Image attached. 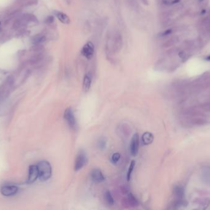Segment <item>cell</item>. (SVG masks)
Returning <instances> with one entry per match:
<instances>
[{
  "label": "cell",
  "instance_id": "6da1fadb",
  "mask_svg": "<svg viewBox=\"0 0 210 210\" xmlns=\"http://www.w3.org/2000/svg\"><path fill=\"white\" fill-rule=\"evenodd\" d=\"M39 178L42 181L49 180L52 176V166L50 163L46 160H41L37 165Z\"/></svg>",
  "mask_w": 210,
  "mask_h": 210
},
{
  "label": "cell",
  "instance_id": "7a4b0ae2",
  "mask_svg": "<svg viewBox=\"0 0 210 210\" xmlns=\"http://www.w3.org/2000/svg\"><path fill=\"white\" fill-rule=\"evenodd\" d=\"M87 161V157L84 150H80L76 156L74 164V170L78 171L86 165Z\"/></svg>",
  "mask_w": 210,
  "mask_h": 210
},
{
  "label": "cell",
  "instance_id": "3957f363",
  "mask_svg": "<svg viewBox=\"0 0 210 210\" xmlns=\"http://www.w3.org/2000/svg\"><path fill=\"white\" fill-rule=\"evenodd\" d=\"M63 117L70 128H71L72 130H75L76 128V120L71 107H69L65 110Z\"/></svg>",
  "mask_w": 210,
  "mask_h": 210
},
{
  "label": "cell",
  "instance_id": "277c9868",
  "mask_svg": "<svg viewBox=\"0 0 210 210\" xmlns=\"http://www.w3.org/2000/svg\"><path fill=\"white\" fill-rule=\"evenodd\" d=\"M94 51L95 47L93 43L91 41H88L82 48L81 53L87 59H91L94 54Z\"/></svg>",
  "mask_w": 210,
  "mask_h": 210
},
{
  "label": "cell",
  "instance_id": "5b68a950",
  "mask_svg": "<svg viewBox=\"0 0 210 210\" xmlns=\"http://www.w3.org/2000/svg\"><path fill=\"white\" fill-rule=\"evenodd\" d=\"M139 147V137L138 133H136L132 137L130 145V151L133 156L137 155Z\"/></svg>",
  "mask_w": 210,
  "mask_h": 210
},
{
  "label": "cell",
  "instance_id": "8992f818",
  "mask_svg": "<svg viewBox=\"0 0 210 210\" xmlns=\"http://www.w3.org/2000/svg\"><path fill=\"white\" fill-rule=\"evenodd\" d=\"M12 82L8 81L0 87V101L6 99L9 95L12 88Z\"/></svg>",
  "mask_w": 210,
  "mask_h": 210
},
{
  "label": "cell",
  "instance_id": "52a82bcc",
  "mask_svg": "<svg viewBox=\"0 0 210 210\" xmlns=\"http://www.w3.org/2000/svg\"><path fill=\"white\" fill-rule=\"evenodd\" d=\"M0 191L4 196H12L18 192V187L14 185H5L1 187Z\"/></svg>",
  "mask_w": 210,
  "mask_h": 210
},
{
  "label": "cell",
  "instance_id": "ba28073f",
  "mask_svg": "<svg viewBox=\"0 0 210 210\" xmlns=\"http://www.w3.org/2000/svg\"><path fill=\"white\" fill-rule=\"evenodd\" d=\"M39 177V171L37 165H31L28 169V184H32Z\"/></svg>",
  "mask_w": 210,
  "mask_h": 210
},
{
  "label": "cell",
  "instance_id": "9c48e42d",
  "mask_svg": "<svg viewBox=\"0 0 210 210\" xmlns=\"http://www.w3.org/2000/svg\"><path fill=\"white\" fill-rule=\"evenodd\" d=\"M90 177L92 180L95 183H100L104 181V177L103 174L102 173L100 169L95 168L92 170L90 173Z\"/></svg>",
  "mask_w": 210,
  "mask_h": 210
},
{
  "label": "cell",
  "instance_id": "30bf717a",
  "mask_svg": "<svg viewBox=\"0 0 210 210\" xmlns=\"http://www.w3.org/2000/svg\"><path fill=\"white\" fill-rule=\"evenodd\" d=\"M123 44L122 37L120 33H116L113 40V50L116 53H119L121 50Z\"/></svg>",
  "mask_w": 210,
  "mask_h": 210
},
{
  "label": "cell",
  "instance_id": "8fae6325",
  "mask_svg": "<svg viewBox=\"0 0 210 210\" xmlns=\"http://www.w3.org/2000/svg\"><path fill=\"white\" fill-rule=\"evenodd\" d=\"M54 15L57 17V19L61 22V23L64 24H70L71 22V20H70V17H69L64 12H60L58 11H54Z\"/></svg>",
  "mask_w": 210,
  "mask_h": 210
},
{
  "label": "cell",
  "instance_id": "7c38bea8",
  "mask_svg": "<svg viewBox=\"0 0 210 210\" xmlns=\"http://www.w3.org/2000/svg\"><path fill=\"white\" fill-rule=\"evenodd\" d=\"M174 193H175V195L176 196L177 199H178V203H177V205H180L181 204L182 205L183 203V198L184 193V190L181 187L179 186H176L174 189Z\"/></svg>",
  "mask_w": 210,
  "mask_h": 210
},
{
  "label": "cell",
  "instance_id": "4fadbf2b",
  "mask_svg": "<svg viewBox=\"0 0 210 210\" xmlns=\"http://www.w3.org/2000/svg\"><path fill=\"white\" fill-rule=\"evenodd\" d=\"M92 84V75L90 73H87L84 76L83 79V90L85 92H87L90 89Z\"/></svg>",
  "mask_w": 210,
  "mask_h": 210
},
{
  "label": "cell",
  "instance_id": "5bb4252c",
  "mask_svg": "<svg viewBox=\"0 0 210 210\" xmlns=\"http://www.w3.org/2000/svg\"><path fill=\"white\" fill-rule=\"evenodd\" d=\"M154 137L153 134H152L151 133H149V132H146L143 134L141 137V140L142 142L144 145L145 146H148V145L151 144L153 142Z\"/></svg>",
  "mask_w": 210,
  "mask_h": 210
},
{
  "label": "cell",
  "instance_id": "9a60e30c",
  "mask_svg": "<svg viewBox=\"0 0 210 210\" xmlns=\"http://www.w3.org/2000/svg\"><path fill=\"white\" fill-rule=\"evenodd\" d=\"M127 202L132 207H136L139 205V202L136 197L132 193H129L127 195Z\"/></svg>",
  "mask_w": 210,
  "mask_h": 210
},
{
  "label": "cell",
  "instance_id": "2e32d148",
  "mask_svg": "<svg viewBox=\"0 0 210 210\" xmlns=\"http://www.w3.org/2000/svg\"><path fill=\"white\" fill-rule=\"evenodd\" d=\"M178 38L177 37H173L170 38V39H168V40H166V41L164 42L163 44V47H165V48H167V47H171L173 45H174L175 44L178 42Z\"/></svg>",
  "mask_w": 210,
  "mask_h": 210
},
{
  "label": "cell",
  "instance_id": "e0dca14e",
  "mask_svg": "<svg viewBox=\"0 0 210 210\" xmlns=\"http://www.w3.org/2000/svg\"><path fill=\"white\" fill-rule=\"evenodd\" d=\"M104 198L106 200V202H107L108 204H109V205H113L114 203V198L112 196L111 193L109 191L107 190L104 193Z\"/></svg>",
  "mask_w": 210,
  "mask_h": 210
},
{
  "label": "cell",
  "instance_id": "ac0fdd59",
  "mask_svg": "<svg viewBox=\"0 0 210 210\" xmlns=\"http://www.w3.org/2000/svg\"><path fill=\"white\" fill-rule=\"evenodd\" d=\"M135 163H135V160H132V161H131L130 166H129V169H128L127 174V181H130L131 175H132V172H133V169H134V168H135Z\"/></svg>",
  "mask_w": 210,
  "mask_h": 210
},
{
  "label": "cell",
  "instance_id": "d6986e66",
  "mask_svg": "<svg viewBox=\"0 0 210 210\" xmlns=\"http://www.w3.org/2000/svg\"><path fill=\"white\" fill-rule=\"evenodd\" d=\"M46 41V37L43 35H37L33 39V43L35 44H39Z\"/></svg>",
  "mask_w": 210,
  "mask_h": 210
},
{
  "label": "cell",
  "instance_id": "ffe728a7",
  "mask_svg": "<svg viewBox=\"0 0 210 210\" xmlns=\"http://www.w3.org/2000/svg\"><path fill=\"white\" fill-rule=\"evenodd\" d=\"M97 146L100 150H103L106 149V140L104 138L101 137L100 139L98 140L97 142Z\"/></svg>",
  "mask_w": 210,
  "mask_h": 210
},
{
  "label": "cell",
  "instance_id": "44dd1931",
  "mask_svg": "<svg viewBox=\"0 0 210 210\" xmlns=\"http://www.w3.org/2000/svg\"><path fill=\"white\" fill-rule=\"evenodd\" d=\"M120 158V154L119 153H114L111 157V161L113 163L116 164L119 161V159Z\"/></svg>",
  "mask_w": 210,
  "mask_h": 210
},
{
  "label": "cell",
  "instance_id": "7402d4cb",
  "mask_svg": "<svg viewBox=\"0 0 210 210\" xmlns=\"http://www.w3.org/2000/svg\"><path fill=\"white\" fill-rule=\"evenodd\" d=\"M173 32V29L170 28V29H168V30H165V31H163V32H162V33L160 34V36L162 37H166V36L168 35H171Z\"/></svg>",
  "mask_w": 210,
  "mask_h": 210
},
{
  "label": "cell",
  "instance_id": "603a6c76",
  "mask_svg": "<svg viewBox=\"0 0 210 210\" xmlns=\"http://www.w3.org/2000/svg\"><path fill=\"white\" fill-rule=\"evenodd\" d=\"M54 16H52V15H49V16H48L46 18V23L47 24H51L52 23L54 22Z\"/></svg>",
  "mask_w": 210,
  "mask_h": 210
},
{
  "label": "cell",
  "instance_id": "cb8c5ba5",
  "mask_svg": "<svg viewBox=\"0 0 210 210\" xmlns=\"http://www.w3.org/2000/svg\"><path fill=\"white\" fill-rule=\"evenodd\" d=\"M178 55H179V57L182 58V59H184V57H185V56H186V54H185L184 51L179 52V54H178Z\"/></svg>",
  "mask_w": 210,
  "mask_h": 210
},
{
  "label": "cell",
  "instance_id": "d4e9b609",
  "mask_svg": "<svg viewBox=\"0 0 210 210\" xmlns=\"http://www.w3.org/2000/svg\"><path fill=\"white\" fill-rule=\"evenodd\" d=\"M180 1V0H173V1H172V3H171V4H177Z\"/></svg>",
  "mask_w": 210,
  "mask_h": 210
},
{
  "label": "cell",
  "instance_id": "484cf974",
  "mask_svg": "<svg viewBox=\"0 0 210 210\" xmlns=\"http://www.w3.org/2000/svg\"><path fill=\"white\" fill-rule=\"evenodd\" d=\"M206 10L203 9V10H202V12H201V14H202V15H204L205 14H206Z\"/></svg>",
  "mask_w": 210,
  "mask_h": 210
},
{
  "label": "cell",
  "instance_id": "4316f807",
  "mask_svg": "<svg viewBox=\"0 0 210 210\" xmlns=\"http://www.w3.org/2000/svg\"><path fill=\"white\" fill-rule=\"evenodd\" d=\"M206 60H210V56H208V57L206 58Z\"/></svg>",
  "mask_w": 210,
  "mask_h": 210
},
{
  "label": "cell",
  "instance_id": "83f0119b",
  "mask_svg": "<svg viewBox=\"0 0 210 210\" xmlns=\"http://www.w3.org/2000/svg\"><path fill=\"white\" fill-rule=\"evenodd\" d=\"M198 1H199L200 2H203V1L204 0H198Z\"/></svg>",
  "mask_w": 210,
  "mask_h": 210
}]
</instances>
